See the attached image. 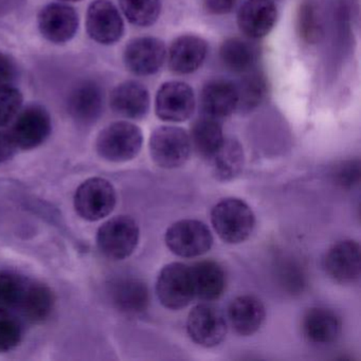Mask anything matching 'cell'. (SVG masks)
Segmentation results:
<instances>
[{
  "mask_svg": "<svg viewBox=\"0 0 361 361\" xmlns=\"http://www.w3.org/2000/svg\"><path fill=\"white\" fill-rule=\"evenodd\" d=\"M211 221L217 235L228 244H240L248 240L255 226L250 207L238 198H226L213 207Z\"/></svg>",
  "mask_w": 361,
  "mask_h": 361,
  "instance_id": "1",
  "label": "cell"
},
{
  "mask_svg": "<svg viewBox=\"0 0 361 361\" xmlns=\"http://www.w3.org/2000/svg\"><path fill=\"white\" fill-rule=\"evenodd\" d=\"M142 145V130L130 122L119 121L101 130L97 138L96 149L106 161L126 162L140 153Z\"/></svg>",
  "mask_w": 361,
  "mask_h": 361,
  "instance_id": "2",
  "label": "cell"
},
{
  "mask_svg": "<svg viewBox=\"0 0 361 361\" xmlns=\"http://www.w3.org/2000/svg\"><path fill=\"white\" fill-rule=\"evenodd\" d=\"M139 227L132 217L118 215L105 221L97 233V245L107 259L121 261L130 257L139 242Z\"/></svg>",
  "mask_w": 361,
  "mask_h": 361,
  "instance_id": "3",
  "label": "cell"
},
{
  "mask_svg": "<svg viewBox=\"0 0 361 361\" xmlns=\"http://www.w3.org/2000/svg\"><path fill=\"white\" fill-rule=\"evenodd\" d=\"M190 135L176 126H160L149 139L152 159L162 169H176L183 166L191 155Z\"/></svg>",
  "mask_w": 361,
  "mask_h": 361,
  "instance_id": "4",
  "label": "cell"
},
{
  "mask_svg": "<svg viewBox=\"0 0 361 361\" xmlns=\"http://www.w3.org/2000/svg\"><path fill=\"white\" fill-rule=\"evenodd\" d=\"M117 204L115 188L109 180L94 177L84 181L75 191L73 204L80 217L97 221L109 216Z\"/></svg>",
  "mask_w": 361,
  "mask_h": 361,
  "instance_id": "5",
  "label": "cell"
},
{
  "mask_svg": "<svg viewBox=\"0 0 361 361\" xmlns=\"http://www.w3.org/2000/svg\"><path fill=\"white\" fill-rule=\"evenodd\" d=\"M156 291L160 303L169 310L189 305L195 298L191 267L183 263L164 266L158 276Z\"/></svg>",
  "mask_w": 361,
  "mask_h": 361,
  "instance_id": "6",
  "label": "cell"
},
{
  "mask_svg": "<svg viewBox=\"0 0 361 361\" xmlns=\"http://www.w3.org/2000/svg\"><path fill=\"white\" fill-rule=\"evenodd\" d=\"M166 244L178 257H195L210 250L213 236L202 221L183 219L169 228L166 232Z\"/></svg>",
  "mask_w": 361,
  "mask_h": 361,
  "instance_id": "7",
  "label": "cell"
},
{
  "mask_svg": "<svg viewBox=\"0 0 361 361\" xmlns=\"http://www.w3.org/2000/svg\"><path fill=\"white\" fill-rule=\"evenodd\" d=\"M51 130V117L47 109L42 105L33 104L20 109L9 133L18 149L29 151L43 145L49 138Z\"/></svg>",
  "mask_w": 361,
  "mask_h": 361,
  "instance_id": "8",
  "label": "cell"
},
{
  "mask_svg": "<svg viewBox=\"0 0 361 361\" xmlns=\"http://www.w3.org/2000/svg\"><path fill=\"white\" fill-rule=\"evenodd\" d=\"M187 331L198 345L214 348L227 335V322L223 312L210 304H200L188 316Z\"/></svg>",
  "mask_w": 361,
  "mask_h": 361,
  "instance_id": "9",
  "label": "cell"
},
{
  "mask_svg": "<svg viewBox=\"0 0 361 361\" xmlns=\"http://www.w3.org/2000/svg\"><path fill=\"white\" fill-rule=\"evenodd\" d=\"M86 31L92 41L101 45H113L123 35V18L109 0H94L86 13Z\"/></svg>",
  "mask_w": 361,
  "mask_h": 361,
  "instance_id": "10",
  "label": "cell"
},
{
  "mask_svg": "<svg viewBox=\"0 0 361 361\" xmlns=\"http://www.w3.org/2000/svg\"><path fill=\"white\" fill-rule=\"evenodd\" d=\"M39 32L52 44L71 41L79 29V16L75 8L64 3L45 6L37 16Z\"/></svg>",
  "mask_w": 361,
  "mask_h": 361,
  "instance_id": "11",
  "label": "cell"
},
{
  "mask_svg": "<svg viewBox=\"0 0 361 361\" xmlns=\"http://www.w3.org/2000/svg\"><path fill=\"white\" fill-rule=\"evenodd\" d=\"M195 109L193 90L183 82H168L158 90L156 96V115L162 121L183 122L189 119Z\"/></svg>",
  "mask_w": 361,
  "mask_h": 361,
  "instance_id": "12",
  "label": "cell"
},
{
  "mask_svg": "<svg viewBox=\"0 0 361 361\" xmlns=\"http://www.w3.org/2000/svg\"><path fill=\"white\" fill-rule=\"evenodd\" d=\"M166 48L161 39L139 37L133 39L124 49L123 61L126 68L134 75L147 77L155 75L164 66Z\"/></svg>",
  "mask_w": 361,
  "mask_h": 361,
  "instance_id": "13",
  "label": "cell"
},
{
  "mask_svg": "<svg viewBox=\"0 0 361 361\" xmlns=\"http://www.w3.org/2000/svg\"><path fill=\"white\" fill-rule=\"evenodd\" d=\"M360 246L355 240H342L334 245L324 259V269L329 278L342 284L360 276Z\"/></svg>",
  "mask_w": 361,
  "mask_h": 361,
  "instance_id": "14",
  "label": "cell"
},
{
  "mask_svg": "<svg viewBox=\"0 0 361 361\" xmlns=\"http://www.w3.org/2000/svg\"><path fill=\"white\" fill-rule=\"evenodd\" d=\"M278 10L272 0H247L238 16L240 32L257 39L269 35L276 25Z\"/></svg>",
  "mask_w": 361,
  "mask_h": 361,
  "instance_id": "15",
  "label": "cell"
},
{
  "mask_svg": "<svg viewBox=\"0 0 361 361\" xmlns=\"http://www.w3.org/2000/svg\"><path fill=\"white\" fill-rule=\"evenodd\" d=\"M208 44L196 35H183L175 39L169 49V66L178 75H189L197 71L206 60Z\"/></svg>",
  "mask_w": 361,
  "mask_h": 361,
  "instance_id": "16",
  "label": "cell"
},
{
  "mask_svg": "<svg viewBox=\"0 0 361 361\" xmlns=\"http://www.w3.org/2000/svg\"><path fill=\"white\" fill-rule=\"evenodd\" d=\"M109 104L114 113L121 117L142 119L149 113V90L138 82H124L111 92Z\"/></svg>",
  "mask_w": 361,
  "mask_h": 361,
  "instance_id": "17",
  "label": "cell"
},
{
  "mask_svg": "<svg viewBox=\"0 0 361 361\" xmlns=\"http://www.w3.org/2000/svg\"><path fill=\"white\" fill-rule=\"evenodd\" d=\"M102 88L92 81L79 84L68 99V113L77 123L90 126L100 118L103 111Z\"/></svg>",
  "mask_w": 361,
  "mask_h": 361,
  "instance_id": "18",
  "label": "cell"
},
{
  "mask_svg": "<svg viewBox=\"0 0 361 361\" xmlns=\"http://www.w3.org/2000/svg\"><path fill=\"white\" fill-rule=\"evenodd\" d=\"M200 101L204 115L219 120L228 117L238 109L236 85L225 79L212 80L202 88Z\"/></svg>",
  "mask_w": 361,
  "mask_h": 361,
  "instance_id": "19",
  "label": "cell"
},
{
  "mask_svg": "<svg viewBox=\"0 0 361 361\" xmlns=\"http://www.w3.org/2000/svg\"><path fill=\"white\" fill-rule=\"evenodd\" d=\"M339 318L333 310L312 307L304 314L302 331L308 342L317 345H326L337 339L340 333Z\"/></svg>",
  "mask_w": 361,
  "mask_h": 361,
  "instance_id": "20",
  "label": "cell"
},
{
  "mask_svg": "<svg viewBox=\"0 0 361 361\" xmlns=\"http://www.w3.org/2000/svg\"><path fill=\"white\" fill-rule=\"evenodd\" d=\"M266 317L263 303L253 295H240L230 303L228 318L236 333L251 336L261 329Z\"/></svg>",
  "mask_w": 361,
  "mask_h": 361,
  "instance_id": "21",
  "label": "cell"
},
{
  "mask_svg": "<svg viewBox=\"0 0 361 361\" xmlns=\"http://www.w3.org/2000/svg\"><path fill=\"white\" fill-rule=\"evenodd\" d=\"M54 302V291L48 285L29 279L24 297L16 312L28 322H44L51 314Z\"/></svg>",
  "mask_w": 361,
  "mask_h": 361,
  "instance_id": "22",
  "label": "cell"
},
{
  "mask_svg": "<svg viewBox=\"0 0 361 361\" xmlns=\"http://www.w3.org/2000/svg\"><path fill=\"white\" fill-rule=\"evenodd\" d=\"M111 302L126 314H139L149 305V291L147 285L138 279L121 278L111 285Z\"/></svg>",
  "mask_w": 361,
  "mask_h": 361,
  "instance_id": "23",
  "label": "cell"
},
{
  "mask_svg": "<svg viewBox=\"0 0 361 361\" xmlns=\"http://www.w3.org/2000/svg\"><path fill=\"white\" fill-rule=\"evenodd\" d=\"M192 269L195 297L204 301L219 299L226 288V274L223 267L214 261H202Z\"/></svg>",
  "mask_w": 361,
  "mask_h": 361,
  "instance_id": "24",
  "label": "cell"
},
{
  "mask_svg": "<svg viewBox=\"0 0 361 361\" xmlns=\"http://www.w3.org/2000/svg\"><path fill=\"white\" fill-rule=\"evenodd\" d=\"M192 147L204 159L209 160L223 145V128L219 119L204 115L192 126Z\"/></svg>",
  "mask_w": 361,
  "mask_h": 361,
  "instance_id": "25",
  "label": "cell"
},
{
  "mask_svg": "<svg viewBox=\"0 0 361 361\" xmlns=\"http://www.w3.org/2000/svg\"><path fill=\"white\" fill-rule=\"evenodd\" d=\"M213 174L219 180H231L244 166V152L234 139H226L216 153L209 159Z\"/></svg>",
  "mask_w": 361,
  "mask_h": 361,
  "instance_id": "26",
  "label": "cell"
},
{
  "mask_svg": "<svg viewBox=\"0 0 361 361\" xmlns=\"http://www.w3.org/2000/svg\"><path fill=\"white\" fill-rule=\"evenodd\" d=\"M219 56L226 68L235 73H249L257 60L255 48L248 42L238 37L224 42Z\"/></svg>",
  "mask_w": 361,
  "mask_h": 361,
  "instance_id": "27",
  "label": "cell"
},
{
  "mask_svg": "<svg viewBox=\"0 0 361 361\" xmlns=\"http://www.w3.org/2000/svg\"><path fill=\"white\" fill-rule=\"evenodd\" d=\"M119 4L128 22L137 27L152 26L161 12V0H119Z\"/></svg>",
  "mask_w": 361,
  "mask_h": 361,
  "instance_id": "28",
  "label": "cell"
},
{
  "mask_svg": "<svg viewBox=\"0 0 361 361\" xmlns=\"http://www.w3.org/2000/svg\"><path fill=\"white\" fill-rule=\"evenodd\" d=\"M29 279L16 271H0V308L16 312L24 297Z\"/></svg>",
  "mask_w": 361,
  "mask_h": 361,
  "instance_id": "29",
  "label": "cell"
},
{
  "mask_svg": "<svg viewBox=\"0 0 361 361\" xmlns=\"http://www.w3.org/2000/svg\"><path fill=\"white\" fill-rule=\"evenodd\" d=\"M238 109L250 111L259 106L266 94V83L259 73H249L236 85Z\"/></svg>",
  "mask_w": 361,
  "mask_h": 361,
  "instance_id": "30",
  "label": "cell"
},
{
  "mask_svg": "<svg viewBox=\"0 0 361 361\" xmlns=\"http://www.w3.org/2000/svg\"><path fill=\"white\" fill-rule=\"evenodd\" d=\"M24 335L22 320L16 312L0 308V353L14 350Z\"/></svg>",
  "mask_w": 361,
  "mask_h": 361,
  "instance_id": "31",
  "label": "cell"
},
{
  "mask_svg": "<svg viewBox=\"0 0 361 361\" xmlns=\"http://www.w3.org/2000/svg\"><path fill=\"white\" fill-rule=\"evenodd\" d=\"M24 97L18 88L7 84L0 86V128L8 126L22 109Z\"/></svg>",
  "mask_w": 361,
  "mask_h": 361,
  "instance_id": "32",
  "label": "cell"
},
{
  "mask_svg": "<svg viewBox=\"0 0 361 361\" xmlns=\"http://www.w3.org/2000/svg\"><path fill=\"white\" fill-rule=\"evenodd\" d=\"M298 29L300 37L308 43H314L319 39L320 27L316 13L310 4H303L298 16Z\"/></svg>",
  "mask_w": 361,
  "mask_h": 361,
  "instance_id": "33",
  "label": "cell"
},
{
  "mask_svg": "<svg viewBox=\"0 0 361 361\" xmlns=\"http://www.w3.org/2000/svg\"><path fill=\"white\" fill-rule=\"evenodd\" d=\"M359 174V161H346L342 162L337 169H336V179L339 185L343 187H352L358 181Z\"/></svg>",
  "mask_w": 361,
  "mask_h": 361,
  "instance_id": "34",
  "label": "cell"
},
{
  "mask_svg": "<svg viewBox=\"0 0 361 361\" xmlns=\"http://www.w3.org/2000/svg\"><path fill=\"white\" fill-rule=\"evenodd\" d=\"M18 67L8 54L0 51V86L11 83L16 77Z\"/></svg>",
  "mask_w": 361,
  "mask_h": 361,
  "instance_id": "35",
  "label": "cell"
},
{
  "mask_svg": "<svg viewBox=\"0 0 361 361\" xmlns=\"http://www.w3.org/2000/svg\"><path fill=\"white\" fill-rule=\"evenodd\" d=\"M18 147L9 132L0 130V164L9 161L16 155Z\"/></svg>",
  "mask_w": 361,
  "mask_h": 361,
  "instance_id": "36",
  "label": "cell"
},
{
  "mask_svg": "<svg viewBox=\"0 0 361 361\" xmlns=\"http://www.w3.org/2000/svg\"><path fill=\"white\" fill-rule=\"evenodd\" d=\"M236 0H204V9L214 16L230 13L235 6Z\"/></svg>",
  "mask_w": 361,
  "mask_h": 361,
  "instance_id": "37",
  "label": "cell"
},
{
  "mask_svg": "<svg viewBox=\"0 0 361 361\" xmlns=\"http://www.w3.org/2000/svg\"><path fill=\"white\" fill-rule=\"evenodd\" d=\"M61 3H77V1H81V0H59Z\"/></svg>",
  "mask_w": 361,
  "mask_h": 361,
  "instance_id": "38",
  "label": "cell"
}]
</instances>
